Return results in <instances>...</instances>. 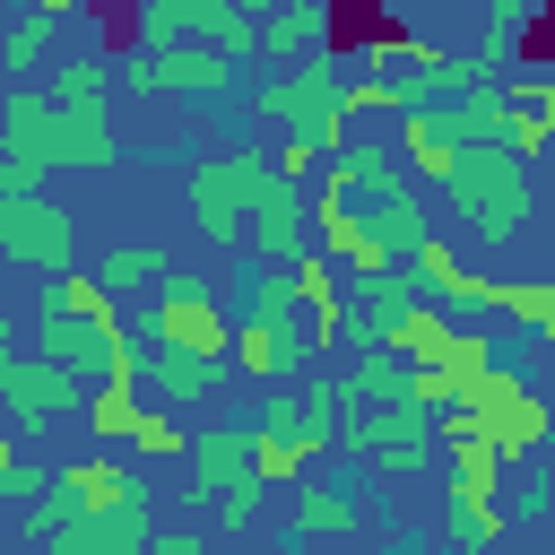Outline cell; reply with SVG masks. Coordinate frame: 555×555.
I'll list each match as a JSON object with an SVG mask.
<instances>
[{
    "label": "cell",
    "instance_id": "obj_5",
    "mask_svg": "<svg viewBox=\"0 0 555 555\" xmlns=\"http://www.w3.org/2000/svg\"><path fill=\"white\" fill-rule=\"evenodd\" d=\"M451 416H468V425H477V434H486L503 460H520V451H538V442L555 434V408H546V390H538V382H520L503 356L468 373V399H460Z\"/></svg>",
    "mask_w": 555,
    "mask_h": 555
},
{
    "label": "cell",
    "instance_id": "obj_13",
    "mask_svg": "<svg viewBox=\"0 0 555 555\" xmlns=\"http://www.w3.org/2000/svg\"><path fill=\"white\" fill-rule=\"evenodd\" d=\"M147 330H156V338H173V347H199V356H217V364L234 356V321H225V312H217L191 278H165V286H156Z\"/></svg>",
    "mask_w": 555,
    "mask_h": 555
},
{
    "label": "cell",
    "instance_id": "obj_26",
    "mask_svg": "<svg viewBox=\"0 0 555 555\" xmlns=\"http://www.w3.org/2000/svg\"><path fill=\"white\" fill-rule=\"evenodd\" d=\"M43 61H52V9H26L0 35V69H43Z\"/></svg>",
    "mask_w": 555,
    "mask_h": 555
},
{
    "label": "cell",
    "instance_id": "obj_20",
    "mask_svg": "<svg viewBox=\"0 0 555 555\" xmlns=\"http://www.w3.org/2000/svg\"><path fill=\"white\" fill-rule=\"evenodd\" d=\"M321 43H330V0H286V9L260 17V52L269 61H312Z\"/></svg>",
    "mask_w": 555,
    "mask_h": 555
},
{
    "label": "cell",
    "instance_id": "obj_15",
    "mask_svg": "<svg viewBox=\"0 0 555 555\" xmlns=\"http://www.w3.org/2000/svg\"><path fill=\"white\" fill-rule=\"evenodd\" d=\"M260 477V451H251V425H208L191 434V503H217L225 486Z\"/></svg>",
    "mask_w": 555,
    "mask_h": 555
},
{
    "label": "cell",
    "instance_id": "obj_1",
    "mask_svg": "<svg viewBox=\"0 0 555 555\" xmlns=\"http://www.w3.org/2000/svg\"><path fill=\"white\" fill-rule=\"evenodd\" d=\"M26 520H35V538L61 546V555H139V546L156 538L147 486H139V468H121L113 451L52 468L43 494L26 503Z\"/></svg>",
    "mask_w": 555,
    "mask_h": 555
},
{
    "label": "cell",
    "instance_id": "obj_21",
    "mask_svg": "<svg viewBox=\"0 0 555 555\" xmlns=\"http://www.w3.org/2000/svg\"><path fill=\"white\" fill-rule=\"evenodd\" d=\"M356 512H364V494H356V486H304V494H295V520H286V538H295V546H312V538H338V529H356Z\"/></svg>",
    "mask_w": 555,
    "mask_h": 555
},
{
    "label": "cell",
    "instance_id": "obj_6",
    "mask_svg": "<svg viewBox=\"0 0 555 555\" xmlns=\"http://www.w3.org/2000/svg\"><path fill=\"white\" fill-rule=\"evenodd\" d=\"M347 52L330 61V52H312L304 69H286V78H269L251 104L278 121V130H295V139H312V147H338L347 139Z\"/></svg>",
    "mask_w": 555,
    "mask_h": 555
},
{
    "label": "cell",
    "instance_id": "obj_10",
    "mask_svg": "<svg viewBox=\"0 0 555 555\" xmlns=\"http://www.w3.org/2000/svg\"><path fill=\"white\" fill-rule=\"evenodd\" d=\"M121 78H130V95H234V52L182 35V43H147Z\"/></svg>",
    "mask_w": 555,
    "mask_h": 555
},
{
    "label": "cell",
    "instance_id": "obj_22",
    "mask_svg": "<svg viewBox=\"0 0 555 555\" xmlns=\"http://www.w3.org/2000/svg\"><path fill=\"white\" fill-rule=\"evenodd\" d=\"M529 17H538V0H494V9H486V43H477L468 61H477L486 78H494V69H512V61H520V35H529Z\"/></svg>",
    "mask_w": 555,
    "mask_h": 555
},
{
    "label": "cell",
    "instance_id": "obj_31",
    "mask_svg": "<svg viewBox=\"0 0 555 555\" xmlns=\"http://www.w3.org/2000/svg\"><path fill=\"white\" fill-rule=\"evenodd\" d=\"M434 538H442V546H486V538H503V512H468V503H451Z\"/></svg>",
    "mask_w": 555,
    "mask_h": 555
},
{
    "label": "cell",
    "instance_id": "obj_11",
    "mask_svg": "<svg viewBox=\"0 0 555 555\" xmlns=\"http://www.w3.org/2000/svg\"><path fill=\"white\" fill-rule=\"evenodd\" d=\"M69 251H78L69 208H52L43 191H0V260L52 278V269H69Z\"/></svg>",
    "mask_w": 555,
    "mask_h": 555
},
{
    "label": "cell",
    "instance_id": "obj_12",
    "mask_svg": "<svg viewBox=\"0 0 555 555\" xmlns=\"http://www.w3.org/2000/svg\"><path fill=\"white\" fill-rule=\"evenodd\" d=\"M0 408H9V425L78 416V408H87V373H69V364H52V356H17V364H0Z\"/></svg>",
    "mask_w": 555,
    "mask_h": 555
},
{
    "label": "cell",
    "instance_id": "obj_2",
    "mask_svg": "<svg viewBox=\"0 0 555 555\" xmlns=\"http://www.w3.org/2000/svg\"><path fill=\"white\" fill-rule=\"evenodd\" d=\"M147 347H156V330L147 321L130 330L113 312V286L104 278H69V269L43 278V295H35V356H52V364H69L87 382H104V373L147 382Z\"/></svg>",
    "mask_w": 555,
    "mask_h": 555
},
{
    "label": "cell",
    "instance_id": "obj_9",
    "mask_svg": "<svg viewBox=\"0 0 555 555\" xmlns=\"http://www.w3.org/2000/svg\"><path fill=\"white\" fill-rule=\"evenodd\" d=\"M52 95H61V121H69V165H78V173L113 165V156H121V147H113V121H104L113 61H104V52H69L61 78H52Z\"/></svg>",
    "mask_w": 555,
    "mask_h": 555
},
{
    "label": "cell",
    "instance_id": "obj_24",
    "mask_svg": "<svg viewBox=\"0 0 555 555\" xmlns=\"http://www.w3.org/2000/svg\"><path fill=\"white\" fill-rule=\"evenodd\" d=\"M503 95H512V113H503V147H520V156H538V147L555 139V113L538 104V87H529V78H520V87H503Z\"/></svg>",
    "mask_w": 555,
    "mask_h": 555
},
{
    "label": "cell",
    "instance_id": "obj_30",
    "mask_svg": "<svg viewBox=\"0 0 555 555\" xmlns=\"http://www.w3.org/2000/svg\"><path fill=\"white\" fill-rule=\"evenodd\" d=\"M260 503H269V477H243V486H225V494H217V529H225V538H243V529L260 520Z\"/></svg>",
    "mask_w": 555,
    "mask_h": 555
},
{
    "label": "cell",
    "instance_id": "obj_18",
    "mask_svg": "<svg viewBox=\"0 0 555 555\" xmlns=\"http://www.w3.org/2000/svg\"><path fill=\"white\" fill-rule=\"evenodd\" d=\"M451 347H460V321H451L442 295H416L408 312H390V356H408V364H451Z\"/></svg>",
    "mask_w": 555,
    "mask_h": 555
},
{
    "label": "cell",
    "instance_id": "obj_8",
    "mask_svg": "<svg viewBox=\"0 0 555 555\" xmlns=\"http://www.w3.org/2000/svg\"><path fill=\"white\" fill-rule=\"evenodd\" d=\"M330 442H347L356 460H373L382 477H416L425 460H434V425H425V408L416 399H356L347 416H338V434Z\"/></svg>",
    "mask_w": 555,
    "mask_h": 555
},
{
    "label": "cell",
    "instance_id": "obj_37",
    "mask_svg": "<svg viewBox=\"0 0 555 555\" xmlns=\"http://www.w3.org/2000/svg\"><path fill=\"white\" fill-rule=\"evenodd\" d=\"M529 87H538V104H546V113H555V69H546V78H529Z\"/></svg>",
    "mask_w": 555,
    "mask_h": 555
},
{
    "label": "cell",
    "instance_id": "obj_32",
    "mask_svg": "<svg viewBox=\"0 0 555 555\" xmlns=\"http://www.w3.org/2000/svg\"><path fill=\"white\" fill-rule=\"evenodd\" d=\"M286 304H295V260H260V278H251V312L278 321Z\"/></svg>",
    "mask_w": 555,
    "mask_h": 555
},
{
    "label": "cell",
    "instance_id": "obj_17",
    "mask_svg": "<svg viewBox=\"0 0 555 555\" xmlns=\"http://www.w3.org/2000/svg\"><path fill=\"white\" fill-rule=\"evenodd\" d=\"M408 269H416V286H425V295H442L451 312H494V278H468V260H460L451 243H434V234H425V243L408 251Z\"/></svg>",
    "mask_w": 555,
    "mask_h": 555
},
{
    "label": "cell",
    "instance_id": "obj_4",
    "mask_svg": "<svg viewBox=\"0 0 555 555\" xmlns=\"http://www.w3.org/2000/svg\"><path fill=\"white\" fill-rule=\"evenodd\" d=\"M269 182H278V156H269V147H225V156H199V165H191V225H199L217 251H234Z\"/></svg>",
    "mask_w": 555,
    "mask_h": 555
},
{
    "label": "cell",
    "instance_id": "obj_34",
    "mask_svg": "<svg viewBox=\"0 0 555 555\" xmlns=\"http://www.w3.org/2000/svg\"><path fill=\"white\" fill-rule=\"evenodd\" d=\"M321 165H330V147H312V139H295V130L278 139V173H286V182H321Z\"/></svg>",
    "mask_w": 555,
    "mask_h": 555
},
{
    "label": "cell",
    "instance_id": "obj_23",
    "mask_svg": "<svg viewBox=\"0 0 555 555\" xmlns=\"http://www.w3.org/2000/svg\"><path fill=\"white\" fill-rule=\"evenodd\" d=\"M95 278H104L113 295H139V286H165V278H173V260H165V243H113Z\"/></svg>",
    "mask_w": 555,
    "mask_h": 555
},
{
    "label": "cell",
    "instance_id": "obj_3",
    "mask_svg": "<svg viewBox=\"0 0 555 555\" xmlns=\"http://www.w3.org/2000/svg\"><path fill=\"white\" fill-rule=\"evenodd\" d=\"M442 191H451V208H460L486 243H512V234L529 225V156L503 147V139L460 147V165L442 173Z\"/></svg>",
    "mask_w": 555,
    "mask_h": 555
},
{
    "label": "cell",
    "instance_id": "obj_14",
    "mask_svg": "<svg viewBox=\"0 0 555 555\" xmlns=\"http://www.w3.org/2000/svg\"><path fill=\"white\" fill-rule=\"evenodd\" d=\"M243 243H251V260H304V251H312V182H286V173H278V182L260 191Z\"/></svg>",
    "mask_w": 555,
    "mask_h": 555
},
{
    "label": "cell",
    "instance_id": "obj_19",
    "mask_svg": "<svg viewBox=\"0 0 555 555\" xmlns=\"http://www.w3.org/2000/svg\"><path fill=\"white\" fill-rule=\"evenodd\" d=\"M208 382H217V356H199V347H173V338H156V347H147V390H156L165 408H191V399H208Z\"/></svg>",
    "mask_w": 555,
    "mask_h": 555
},
{
    "label": "cell",
    "instance_id": "obj_29",
    "mask_svg": "<svg viewBox=\"0 0 555 555\" xmlns=\"http://www.w3.org/2000/svg\"><path fill=\"white\" fill-rule=\"evenodd\" d=\"M304 399H312V408L330 416V434H338V416L356 408V373H347V364H330V373H304Z\"/></svg>",
    "mask_w": 555,
    "mask_h": 555
},
{
    "label": "cell",
    "instance_id": "obj_36",
    "mask_svg": "<svg viewBox=\"0 0 555 555\" xmlns=\"http://www.w3.org/2000/svg\"><path fill=\"white\" fill-rule=\"evenodd\" d=\"M17 356H26V347H17V312L0 304V364H17Z\"/></svg>",
    "mask_w": 555,
    "mask_h": 555
},
{
    "label": "cell",
    "instance_id": "obj_16",
    "mask_svg": "<svg viewBox=\"0 0 555 555\" xmlns=\"http://www.w3.org/2000/svg\"><path fill=\"white\" fill-rule=\"evenodd\" d=\"M0 139H9V147H26V156H43V165H69V121H61V95L17 87V95L0 104Z\"/></svg>",
    "mask_w": 555,
    "mask_h": 555
},
{
    "label": "cell",
    "instance_id": "obj_35",
    "mask_svg": "<svg viewBox=\"0 0 555 555\" xmlns=\"http://www.w3.org/2000/svg\"><path fill=\"white\" fill-rule=\"evenodd\" d=\"M43 173H52L43 156H26V147H9V139H0V191H35Z\"/></svg>",
    "mask_w": 555,
    "mask_h": 555
},
{
    "label": "cell",
    "instance_id": "obj_25",
    "mask_svg": "<svg viewBox=\"0 0 555 555\" xmlns=\"http://www.w3.org/2000/svg\"><path fill=\"white\" fill-rule=\"evenodd\" d=\"M225 364H243L251 382H278V321H269V312H243V321H234V356H225Z\"/></svg>",
    "mask_w": 555,
    "mask_h": 555
},
{
    "label": "cell",
    "instance_id": "obj_33",
    "mask_svg": "<svg viewBox=\"0 0 555 555\" xmlns=\"http://www.w3.org/2000/svg\"><path fill=\"white\" fill-rule=\"evenodd\" d=\"M35 494H43V468H26L17 442L0 434V503H35Z\"/></svg>",
    "mask_w": 555,
    "mask_h": 555
},
{
    "label": "cell",
    "instance_id": "obj_28",
    "mask_svg": "<svg viewBox=\"0 0 555 555\" xmlns=\"http://www.w3.org/2000/svg\"><path fill=\"white\" fill-rule=\"evenodd\" d=\"M121 451H147V460H191V434L173 425V416H147L139 408V425H130V442Z\"/></svg>",
    "mask_w": 555,
    "mask_h": 555
},
{
    "label": "cell",
    "instance_id": "obj_39",
    "mask_svg": "<svg viewBox=\"0 0 555 555\" xmlns=\"http://www.w3.org/2000/svg\"><path fill=\"white\" fill-rule=\"evenodd\" d=\"M538 347H546V356H555V304H546V321H538Z\"/></svg>",
    "mask_w": 555,
    "mask_h": 555
},
{
    "label": "cell",
    "instance_id": "obj_7",
    "mask_svg": "<svg viewBox=\"0 0 555 555\" xmlns=\"http://www.w3.org/2000/svg\"><path fill=\"white\" fill-rule=\"evenodd\" d=\"M251 451H260V477L269 486H295L321 451H330V416L304 399V382H269L260 416H251Z\"/></svg>",
    "mask_w": 555,
    "mask_h": 555
},
{
    "label": "cell",
    "instance_id": "obj_40",
    "mask_svg": "<svg viewBox=\"0 0 555 555\" xmlns=\"http://www.w3.org/2000/svg\"><path fill=\"white\" fill-rule=\"evenodd\" d=\"M35 9H52V17H69V9H78V0H35Z\"/></svg>",
    "mask_w": 555,
    "mask_h": 555
},
{
    "label": "cell",
    "instance_id": "obj_27",
    "mask_svg": "<svg viewBox=\"0 0 555 555\" xmlns=\"http://www.w3.org/2000/svg\"><path fill=\"white\" fill-rule=\"evenodd\" d=\"M555 304V278H494V312H512L520 330H538Z\"/></svg>",
    "mask_w": 555,
    "mask_h": 555
},
{
    "label": "cell",
    "instance_id": "obj_38",
    "mask_svg": "<svg viewBox=\"0 0 555 555\" xmlns=\"http://www.w3.org/2000/svg\"><path fill=\"white\" fill-rule=\"evenodd\" d=\"M234 9H243V17H269V9H286V0H234Z\"/></svg>",
    "mask_w": 555,
    "mask_h": 555
}]
</instances>
